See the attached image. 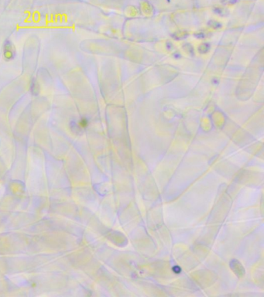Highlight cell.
<instances>
[{
    "instance_id": "1",
    "label": "cell",
    "mask_w": 264,
    "mask_h": 297,
    "mask_svg": "<svg viewBox=\"0 0 264 297\" xmlns=\"http://www.w3.org/2000/svg\"><path fill=\"white\" fill-rule=\"evenodd\" d=\"M209 49H210V44L208 43H204L199 46L198 52L200 54H206L209 51Z\"/></svg>"
},
{
    "instance_id": "4",
    "label": "cell",
    "mask_w": 264,
    "mask_h": 297,
    "mask_svg": "<svg viewBox=\"0 0 264 297\" xmlns=\"http://www.w3.org/2000/svg\"><path fill=\"white\" fill-rule=\"evenodd\" d=\"M214 12H215V13L220 15V16H226L227 14H228V12H227L225 9H224L222 8H219V7H217V8L215 9H214Z\"/></svg>"
},
{
    "instance_id": "2",
    "label": "cell",
    "mask_w": 264,
    "mask_h": 297,
    "mask_svg": "<svg viewBox=\"0 0 264 297\" xmlns=\"http://www.w3.org/2000/svg\"><path fill=\"white\" fill-rule=\"evenodd\" d=\"M187 35H188L187 33H186L185 31H181V32L175 33L174 34H173V37L175 40H181V39L186 38Z\"/></svg>"
},
{
    "instance_id": "3",
    "label": "cell",
    "mask_w": 264,
    "mask_h": 297,
    "mask_svg": "<svg viewBox=\"0 0 264 297\" xmlns=\"http://www.w3.org/2000/svg\"><path fill=\"white\" fill-rule=\"evenodd\" d=\"M208 25L211 27L214 28V29H219L221 27V24L220 23L217 21H215V20H210L208 22Z\"/></svg>"
},
{
    "instance_id": "5",
    "label": "cell",
    "mask_w": 264,
    "mask_h": 297,
    "mask_svg": "<svg viewBox=\"0 0 264 297\" xmlns=\"http://www.w3.org/2000/svg\"><path fill=\"white\" fill-rule=\"evenodd\" d=\"M195 37H196L198 38V39H201V38L205 37V34L204 33L201 32V33H196V34H195Z\"/></svg>"
}]
</instances>
